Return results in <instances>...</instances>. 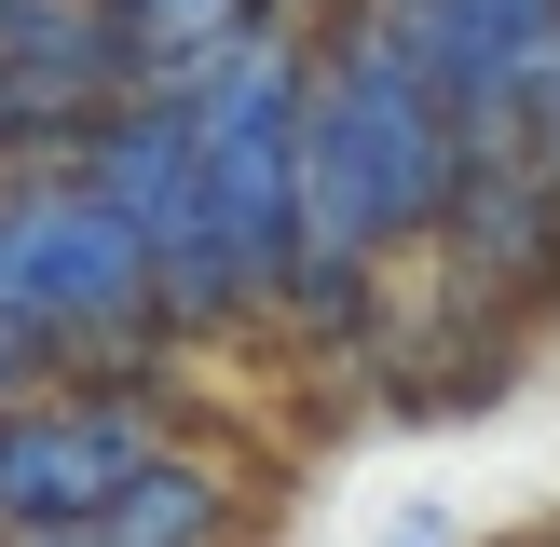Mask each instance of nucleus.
Wrapping results in <instances>:
<instances>
[]
</instances>
